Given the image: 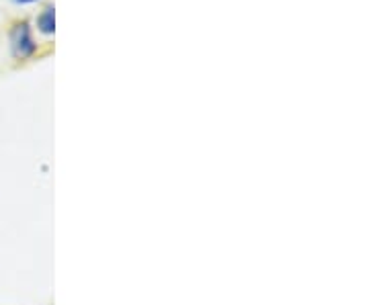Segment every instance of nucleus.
<instances>
[{
    "instance_id": "f257e3e1",
    "label": "nucleus",
    "mask_w": 369,
    "mask_h": 305,
    "mask_svg": "<svg viewBox=\"0 0 369 305\" xmlns=\"http://www.w3.org/2000/svg\"><path fill=\"white\" fill-rule=\"evenodd\" d=\"M8 41H10V56L15 60H29L37 52V41L27 21H21L10 29Z\"/></svg>"
},
{
    "instance_id": "f03ea898",
    "label": "nucleus",
    "mask_w": 369,
    "mask_h": 305,
    "mask_svg": "<svg viewBox=\"0 0 369 305\" xmlns=\"http://www.w3.org/2000/svg\"><path fill=\"white\" fill-rule=\"evenodd\" d=\"M37 31L45 37L56 33V8L54 4L45 6L39 15H37Z\"/></svg>"
},
{
    "instance_id": "7ed1b4c3",
    "label": "nucleus",
    "mask_w": 369,
    "mask_h": 305,
    "mask_svg": "<svg viewBox=\"0 0 369 305\" xmlns=\"http://www.w3.org/2000/svg\"><path fill=\"white\" fill-rule=\"evenodd\" d=\"M15 4H35V2H39V0H13Z\"/></svg>"
}]
</instances>
